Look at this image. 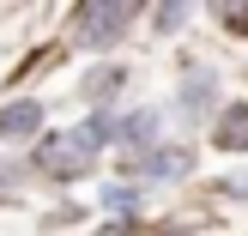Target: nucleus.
<instances>
[{
	"mask_svg": "<svg viewBox=\"0 0 248 236\" xmlns=\"http://www.w3.org/2000/svg\"><path fill=\"white\" fill-rule=\"evenodd\" d=\"M127 170L145 176V182H176V176L194 170V152L188 145H157V152H145V157H127Z\"/></svg>",
	"mask_w": 248,
	"mask_h": 236,
	"instance_id": "nucleus-3",
	"label": "nucleus"
},
{
	"mask_svg": "<svg viewBox=\"0 0 248 236\" xmlns=\"http://www.w3.org/2000/svg\"><path fill=\"white\" fill-rule=\"evenodd\" d=\"M43 127V103H0V140H31V133Z\"/></svg>",
	"mask_w": 248,
	"mask_h": 236,
	"instance_id": "nucleus-6",
	"label": "nucleus"
},
{
	"mask_svg": "<svg viewBox=\"0 0 248 236\" xmlns=\"http://www.w3.org/2000/svg\"><path fill=\"white\" fill-rule=\"evenodd\" d=\"M121 85H127V73H121V67H97V73H85V97H91V103H109Z\"/></svg>",
	"mask_w": 248,
	"mask_h": 236,
	"instance_id": "nucleus-8",
	"label": "nucleus"
},
{
	"mask_svg": "<svg viewBox=\"0 0 248 236\" xmlns=\"http://www.w3.org/2000/svg\"><path fill=\"white\" fill-rule=\"evenodd\" d=\"M188 18H194V6H157V12H152V24H157L164 36H170V31H182Z\"/></svg>",
	"mask_w": 248,
	"mask_h": 236,
	"instance_id": "nucleus-10",
	"label": "nucleus"
},
{
	"mask_svg": "<svg viewBox=\"0 0 248 236\" xmlns=\"http://www.w3.org/2000/svg\"><path fill=\"white\" fill-rule=\"evenodd\" d=\"M224 24H236V31H248V6H236V12H224Z\"/></svg>",
	"mask_w": 248,
	"mask_h": 236,
	"instance_id": "nucleus-11",
	"label": "nucleus"
},
{
	"mask_svg": "<svg viewBox=\"0 0 248 236\" xmlns=\"http://www.w3.org/2000/svg\"><path fill=\"white\" fill-rule=\"evenodd\" d=\"M218 152H248V103H230L224 115H218Z\"/></svg>",
	"mask_w": 248,
	"mask_h": 236,
	"instance_id": "nucleus-7",
	"label": "nucleus"
},
{
	"mask_svg": "<svg viewBox=\"0 0 248 236\" xmlns=\"http://www.w3.org/2000/svg\"><path fill=\"white\" fill-rule=\"evenodd\" d=\"M224 188H230V194H242V200H248V176H236V182H224Z\"/></svg>",
	"mask_w": 248,
	"mask_h": 236,
	"instance_id": "nucleus-12",
	"label": "nucleus"
},
{
	"mask_svg": "<svg viewBox=\"0 0 248 236\" xmlns=\"http://www.w3.org/2000/svg\"><path fill=\"white\" fill-rule=\"evenodd\" d=\"M115 140L127 145V157H145V152H157V145H164V140H157V109H133V115L115 127Z\"/></svg>",
	"mask_w": 248,
	"mask_h": 236,
	"instance_id": "nucleus-4",
	"label": "nucleus"
},
{
	"mask_svg": "<svg viewBox=\"0 0 248 236\" xmlns=\"http://www.w3.org/2000/svg\"><path fill=\"white\" fill-rule=\"evenodd\" d=\"M212 91H218V79H212L206 67H194V73H188V85L176 91V115H182V121H200L206 109H212Z\"/></svg>",
	"mask_w": 248,
	"mask_h": 236,
	"instance_id": "nucleus-5",
	"label": "nucleus"
},
{
	"mask_svg": "<svg viewBox=\"0 0 248 236\" xmlns=\"http://www.w3.org/2000/svg\"><path fill=\"white\" fill-rule=\"evenodd\" d=\"M103 206H109V212H140V188L115 182V188H103Z\"/></svg>",
	"mask_w": 248,
	"mask_h": 236,
	"instance_id": "nucleus-9",
	"label": "nucleus"
},
{
	"mask_svg": "<svg viewBox=\"0 0 248 236\" xmlns=\"http://www.w3.org/2000/svg\"><path fill=\"white\" fill-rule=\"evenodd\" d=\"M97 236H127V230H121V224H109V230H97Z\"/></svg>",
	"mask_w": 248,
	"mask_h": 236,
	"instance_id": "nucleus-13",
	"label": "nucleus"
},
{
	"mask_svg": "<svg viewBox=\"0 0 248 236\" xmlns=\"http://www.w3.org/2000/svg\"><path fill=\"white\" fill-rule=\"evenodd\" d=\"M133 18H140V12L121 6V0H91V6L73 12V36H79V48H97V55H103V48H115L121 36L133 31Z\"/></svg>",
	"mask_w": 248,
	"mask_h": 236,
	"instance_id": "nucleus-2",
	"label": "nucleus"
},
{
	"mask_svg": "<svg viewBox=\"0 0 248 236\" xmlns=\"http://www.w3.org/2000/svg\"><path fill=\"white\" fill-rule=\"evenodd\" d=\"M103 140H109V121H85V127H73V133H48V140L36 145V170L55 176V182H73V176L91 170V157L103 152Z\"/></svg>",
	"mask_w": 248,
	"mask_h": 236,
	"instance_id": "nucleus-1",
	"label": "nucleus"
}]
</instances>
